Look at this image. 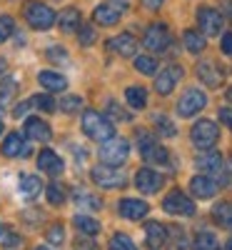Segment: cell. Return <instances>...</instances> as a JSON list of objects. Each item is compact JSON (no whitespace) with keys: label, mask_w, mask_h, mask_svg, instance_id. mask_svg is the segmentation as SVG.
I'll list each match as a JSON object with an SVG mask.
<instances>
[{"label":"cell","mask_w":232,"mask_h":250,"mask_svg":"<svg viewBox=\"0 0 232 250\" xmlns=\"http://www.w3.org/2000/svg\"><path fill=\"white\" fill-rule=\"evenodd\" d=\"M82 130H85V135L95 143H105V140L115 138V125L97 110L82 113Z\"/></svg>","instance_id":"6da1fadb"},{"label":"cell","mask_w":232,"mask_h":250,"mask_svg":"<svg viewBox=\"0 0 232 250\" xmlns=\"http://www.w3.org/2000/svg\"><path fill=\"white\" fill-rule=\"evenodd\" d=\"M23 15L28 20V25L35 28V30H48V28L55 25V20H58V15L45 3H40V0H28L25 8H23Z\"/></svg>","instance_id":"7a4b0ae2"},{"label":"cell","mask_w":232,"mask_h":250,"mask_svg":"<svg viewBox=\"0 0 232 250\" xmlns=\"http://www.w3.org/2000/svg\"><path fill=\"white\" fill-rule=\"evenodd\" d=\"M137 143H140L137 148H140V155L145 158V163H150V165H167L170 153H167L147 130H137Z\"/></svg>","instance_id":"3957f363"},{"label":"cell","mask_w":232,"mask_h":250,"mask_svg":"<svg viewBox=\"0 0 232 250\" xmlns=\"http://www.w3.org/2000/svg\"><path fill=\"white\" fill-rule=\"evenodd\" d=\"M190 138H193V145L197 150H213V145L220 138V128L213 120H197L190 130Z\"/></svg>","instance_id":"277c9868"},{"label":"cell","mask_w":232,"mask_h":250,"mask_svg":"<svg viewBox=\"0 0 232 250\" xmlns=\"http://www.w3.org/2000/svg\"><path fill=\"white\" fill-rule=\"evenodd\" d=\"M128 153H130V143L125 138H110L100 143V160L105 165H113V168L128 160Z\"/></svg>","instance_id":"5b68a950"},{"label":"cell","mask_w":232,"mask_h":250,"mask_svg":"<svg viewBox=\"0 0 232 250\" xmlns=\"http://www.w3.org/2000/svg\"><path fill=\"white\" fill-rule=\"evenodd\" d=\"M142 45L147 50H153V53H165L167 48H170V30H167V25L165 23H153L145 30Z\"/></svg>","instance_id":"8992f818"},{"label":"cell","mask_w":232,"mask_h":250,"mask_svg":"<svg viewBox=\"0 0 232 250\" xmlns=\"http://www.w3.org/2000/svg\"><path fill=\"white\" fill-rule=\"evenodd\" d=\"M205 105H207V95L202 90H197V88H190V90H185V95L177 103V115L180 118H193Z\"/></svg>","instance_id":"52a82bcc"},{"label":"cell","mask_w":232,"mask_h":250,"mask_svg":"<svg viewBox=\"0 0 232 250\" xmlns=\"http://www.w3.org/2000/svg\"><path fill=\"white\" fill-rule=\"evenodd\" d=\"M162 210L170 213V215H193V213H195V203L190 200L182 190H173V193L165 195Z\"/></svg>","instance_id":"ba28073f"},{"label":"cell","mask_w":232,"mask_h":250,"mask_svg":"<svg viewBox=\"0 0 232 250\" xmlns=\"http://www.w3.org/2000/svg\"><path fill=\"white\" fill-rule=\"evenodd\" d=\"M90 175H93L95 185H100V188H122L125 185V175L117 168H113V165H95Z\"/></svg>","instance_id":"9c48e42d"},{"label":"cell","mask_w":232,"mask_h":250,"mask_svg":"<svg viewBox=\"0 0 232 250\" xmlns=\"http://www.w3.org/2000/svg\"><path fill=\"white\" fill-rule=\"evenodd\" d=\"M195 165H197V168H200L205 175H215V178L227 180V175H225V160H222V155H220V153L205 150V155H197Z\"/></svg>","instance_id":"30bf717a"},{"label":"cell","mask_w":232,"mask_h":250,"mask_svg":"<svg viewBox=\"0 0 232 250\" xmlns=\"http://www.w3.org/2000/svg\"><path fill=\"white\" fill-rule=\"evenodd\" d=\"M197 25L202 35H220L222 30V13L215 8H200L197 10Z\"/></svg>","instance_id":"8fae6325"},{"label":"cell","mask_w":232,"mask_h":250,"mask_svg":"<svg viewBox=\"0 0 232 250\" xmlns=\"http://www.w3.org/2000/svg\"><path fill=\"white\" fill-rule=\"evenodd\" d=\"M185 75V70L180 65H165V70H160L157 80H155V90L160 95H170L175 90V85L180 83V78Z\"/></svg>","instance_id":"7c38bea8"},{"label":"cell","mask_w":232,"mask_h":250,"mask_svg":"<svg viewBox=\"0 0 232 250\" xmlns=\"http://www.w3.org/2000/svg\"><path fill=\"white\" fill-rule=\"evenodd\" d=\"M135 188L140 193H145V195H153V193H157L162 188V175L150 170V168H140L137 175H135Z\"/></svg>","instance_id":"4fadbf2b"},{"label":"cell","mask_w":232,"mask_h":250,"mask_svg":"<svg viewBox=\"0 0 232 250\" xmlns=\"http://www.w3.org/2000/svg\"><path fill=\"white\" fill-rule=\"evenodd\" d=\"M38 165H40V170L48 173V175H53V178H58L62 170H65V165H62V158H60L55 150H50V148H43V150H40V155H38Z\"/></svg>","instance_id":"5bb4252c"},{"label":"cell","mask_w":232,"mask_h":250,"mask_svg":"<svg viewBox=\"0 0 232 250\" xmlns=\"http://www.w3.org/2000/svg\"><path fill=\"white\" fill-rule=\"evenodd\" d=\"M217 188H220V183L213 178V175H195L193 180H190V190H193V195L195 198H213L215 193H217Z\"/></svg>","instance_id":"9a60e30c"},{"label":"cell","mask_w":232,"mask_h":250,"mask_svg":"<svg viewBox=\"0 0 232 250\" xmlns=\"http://www.w3.org/2000/svg\"><path fill=\"white\" fill-rule=\"evenodd\" d=\"M117 210L128 220H140V218H145L147 213H150V205H147L145 200H137V198H125V200H120Z\"/></svg>","instance_id":"2e32d148"},{"label":"cell","mask_w":232,"mask_h":250,"mask_svg":"<svg viewBox=\"0 0 232 250\" xmlns=\"http://www.w3.org/2000/svg\"><path fill=\"white\" fill-rule=\"evenodd\" d=\"M108 45H110V50H113L115 55L130 58V55H135V50H137V40H135V35H130V33H120V35H115V38L108 40Z\"/></svg>","instance_id":"e0dca14e"},{"label":"cell","mask_w":232,"mask_h":250,"mask_svg":"<svg viewBox=\"0 0 232 250\" xmlns=\"http://www.w3.org/2000/svg\"><path fill=\"white\" fill-rule=\"evenodd\" d=\"M197 78L205 83V85H210V88H220L225 73L215 65L213 60H202V62H197Z\"/></svg>","instance_id":"ac0fdd59"},{"label":"cell","mask_w":232,"mask_h":250,"mask_svg":"<svg viewBox=\"0 0 232 250\" xmlns=\"http://www.w3.org/2000/svg\"><path fill=\"white\" fill-rule=\"evenodd\" d=\"M25 135L35 143H48L53 138L50 133V125L45 120H40V118H28L25 120Z\"/></svg>","instance_id":"d6986e66"},{"label":"cell","mask_w":232,"mask_h":250,"mask_svg":"<svg viewBox=\"0 0 232 250\" xmlns=\"http://www.w3.org/2000/svg\"><path fill=\"white\" fill-rule=\"evenodd\" d=\"M120 8H115L113 3H102V5H97L95 10H93V20L97 25H115L117 20H120Z\"/></svg>","instance_id":"ffe728a7"},{"label":"cell","mask_w":232,"mask_h":250,"mask_svg":"<svg viewBox=\"0 0 232 250\" xmlns=\"http://www.w3.org/2000/svg\"><path fill=\"white\" fill-rule=\"evenodd\" d=\"M28 153H30V148L25 145V138L20 135V133L5 135V140H3V155L15 158V155H28Z\"/></svg>","instance_id":"44dd1931"},{"label":"cell","mask_w":232,"mask_h":250,"mask_svg":"<svg viewBox=\"0 0 232 250\" xmlns=\"http://www.w3.org/2000/svg\"><path fill=\"white\" fill-rule=\"evenodd\" d=\"M145 240H147V248H153V250L162 248V245L167 243V230H165V225L150 220V223L145 225Z\"/></svg>","instance_id":"7402d4cb"},{"label":"cell","mask_w":232,"mask_h":250,"mask_svg":"<svg viewBox=\"0 0 232 250\" xmlns=\"http://www.w3.org/2000/svg\"><path fill=\"white\" fill-rule=\"evenodd\" d=\"M58 25H60L62 33L80 30V28H82V15H80V10H75V8H65V10L58 15Z\"/></svg>","instance_id":"603a6c76"},{"label":"cell","mask_w":232,"mask_h":250,"mask_svg":"<svg viewBox=\"0 0 232 250\" xmlns=\"http://www.w3.org/2000/svg\"><path fill=\"white\" fill-rule=\"evenodd\" d=\"M38 83H40V85H43L45 90H50V93L65 90V85H68V80L62 78L60 73H53V70H43V73H38Z\"/></svg>","instance_id":"cb8c5ba5"},{"label":"cell","mask_w":232,"mask_h":250,"mask_svg":"<svg viewBox=\"0 0 232 250\" xmlns=\"http://www.w3.org/2000/svg\"><path fill=\"white\" fill-rule=\"evenodd\" d=\"M73 200H75V205L77 208H82V210H100L102 208V203H100V198L97 195H93V193H88V190H73Z\"/></svg>","instance_id":"d4e9b609"},{"label":"cell","mask_w":232,"mask_h":250,"mask_svg":"<svg viewBox=\"0 0 232 250\" xmlns=\"http://www.w3.org/2000/svg\"><path fill=\"white\" fill-rule=\"evenodd\" d=\"M40 178L38 175H20V183H18V188H20V195L23 198H35L38 193H40Z\"/></svg>","instance_id":"484cf974"},{"label":"cell","mask_w":232,"mask_h":250,"mask_svg":"<svg viewBox=\"0 0 232 250\" xmlns=\"http://www.w3.org/2000/svg\"><path fill=\"white\" fill-rule=\"evenodd\" d=\"M193 250H220V243H217L215 233H210V230H200V233L195 235Z\"/></svg>","instance_id":"4316f807"},{"label":"cell","mask_w":232,"mask_h":250,"mask_svg":"<svg viewBox=\"0 0 232 250\" xmlns=\"http://www.w3.org/2000/svg\"><path fill=\"white\" fill-rule=\"evenodd\" d=\"M182 43L190 53H202L205 50V35H200L197 30H185L182 33Z\"/></svg>","instance_id":"83f0119b"},{"label":"cell","mask_w":232,"mask_h":250,"mask_svg":"<svg viewBox=\"0 0 232 250\" xmlns=\"http://www.w3.org/2000/svg\"><path fill=\"white\" fill-rule=\"evenodd\" d=\"M213 218L222 228H230V230H232V203H217L213 208Z\"/></svg>","instance_id":"f1b7e54d"},{"label":"cell","mask_w":232,"mask_h":250,"mask_svg":"<svg viewBox=\"0 0 232 250\" xmlns=\"http://www.w3.org/2000/svg\"><path fill=\"white\" fill-rule=\"evenodd\" d=\"M73 223H75V228L80 233H85V235H97L100 233V223L95 220V218H88V215H75L73 218Z\"/></svg>","instance_id":"f546056e"},{"label":"cell","mask_w":232,"mask_h":250,"mask_svg":"<svg viewBox=\"0 0 232 250\" xmlns=\"http://www.w3.org/2000/svg\"><path fill=\"white\" fill-rule=\"evenodd\" d=\"M125 100H128V105H130V108L140 110V108H145V103H147V93H145V88L133 85V88L125 90Z\"/></svg>","instance_id":"4dcf8cb0"},{"label":"cell","mask_w":232,"mask_h":250,"mask_svg":"<svg viewBox=\"0 0 232 250\" xmlns=\"http://www.w3.org/2000/svg\"><path fill=\"white\" fill-rule=\"evenodd\" d=\"M135 70L142 75H155L157 73V60L153 55H140L135 58Z\"/></svg>","instance_id":"1f68e13d"},{"label":"cell","mask_w":232,"mask_h":250,"mask_svg":"<svg viewBox=\"0 0 232 250\" xmlns=\"http://www.w3.org/2000/svg\"><path fill=\"white\" fill-rule=\"evenodd\" d=\"M165 245H170V250H187V235H185L182 228H173Z\"/></svg>","instance_id":"d6a6232c"},{"label":"cell","mask_w":232,"mask_h":250,"mask_svg":"<svg viewBox=\"0 0 232 250\" xmlns=\"http://www.w3.org/2000/svg\"><path fill=\"white\" fill-rule=\"evenodd\" d=\"M45 193H48V203L50 205H62V200H65V190L60 188V183H48Z\"/></svg>","instance_id":"836d02e7"},{"label":"cell","mask_w":232,"mask_h":250,"mask_svg":"<svg viewBox=\"0 0 232 250\" xmlns=\"http://www.w3.org/2000/svg\"><path fill=\"white\" fill-rule=\"evenodd\" d=\"M110 250H137V248H135V243L125 233H115L110 238Z\"/></svg>","instance_id":"e575fe53"},{"label":"cell","mask_w":232,"mask_h":250,"mask_svg":"<svg viewBox=\"0 0 232 250\" xmlns=\"http://www.w3.org/2000/svg\"><path fill=\"white\" fill-rule=\"evenodd\" d=\"M58 105H60V110H65V113H77L80 105H82V98L80 95H68V98H62Z\"/></svg>","instance_id":"d590c367"},{"label":"cell","mask_w":232,"mask_h":250,"mask_svg":"<svg viewBox=\"0 0 232 250\" xmlns=\"http://www.w3.org/2000/svg\"><path fill=\"white\" fill-rule=\"evenodd\" d=\"M15 33V23L10 15H0V43H5V40Z\"/></svg>","instance_id":"8d00e7d4"},{"label":"cell","mask_w":232,"mask_h":250,"mask_svg":"<svg viewBox=\"0 0 232 250\" xmlns=\"http://www.w3.org/2000/svg\"><path fill=\"white\" fill-rule=\"evenodd\" d=\"M33 105H35V108H40V110H45V113H53L58 103H55V100H53L50 95H45V93H43V95L38 93V95L33 98Z\"/></svg>","instance_id":"74e56055"},{"label":"cell","mask_w":232,"mask_h":250,"mask_svg":"<svg viewBox=\"0 0 232 250\" xmlns=\"http://www.w3.org/2000/svg\"><path fill=\"white\" fill-rule=\"evenodd\" d=\"M15 88H18L15 85V78H5L3 83H0V100H3V103L10 100L15 95Z\"/></svg>","instance_id":"f35d334b"},{"label":"cell","mask_w":232,"mask_h":250,"mask_svg":"<svg viewBox=\"0 0 232 250\" xmlns=\"http://www.w3.org/2000/svg\"><path fill=\"white\" fill-rule=\"evenodd\" d=\"M77 40H80V45H93L95 43V28L93 25H82L77 30Z\"/></svg>","instance_id":"ab89813d"},{"label":"cell","mask_w":232,"mask_h":250,"mask_svg":"<svg viewBox=\"0 0 232 250\" xmlns=\"http://www.w3.org/2000/svg\"><path fill=\"white\" fill-rule=\"evenodd\" d=\"M155 123H157V133H160L162 138H173V135L177 133V130L173 128V123L167 120V118H157Z\"/></svg>","instance_id":"60d3db41"},{"label":"cell","mask_w":232,"mask_h":250,"mask_svg":"<svg viewBox=\"0 0 232 250\" xmlns=\"http://www.w3.org/2000/svg\"><path fill=\"white\" fill-rule=\"evenodd\" d=\"M62 238H65V233H62V225H53L50 230H48V243L60 245V243H62Z\"/></svg>","instance_id":"b9f144b4"},{"label":"cell","mask_w":232,"mask_h":250,"mask_svg":"<svg viewBox=\"0 0 232 250\" xmlns=\"http://www.w3.org/2000/svg\"><path fill=\"white\" fill-rule=\"evenodd\" d=\"M30 105H33V100H23V103H18V108L13 110V115H15V118H23V115L30 110Z\"/></svg>","instance_id":"7bdbcfd3"},{"label":"cell","mask_w":232,"mask_h":250,"mask_svg":"<svg viewBox=\"0 0 232 250\" xmlns=\"http://www.w3.org/2000/svg\"><path fill=\"white\" fill-rule=\"evenodd\" d=\"M108 110L113 113V118H120V120H130V113H125V110H120V108L115 105V103H110V105H108Z\"/></svg>","instance_id":"ee69618b"},{"label":"cell","mask_w":232,"mask_h":250,"mask_svg":"<svg viewBox=\"0 0 232 250\" xmlns=\"http://www.w3.org/2000/svg\"><path fill=\"white\" fill-rule=\"evenodd\" d=\"M220 48H222L225 55H232V33H225L222 35V45Z\"/></svg>","instance_id":"f6af8a7d"},{"label":"cell","mask_w":232,"mask_h":250,"mask_svg":"<svg viewBox=\"0 0 232 250\" xmlns=\"http://www.w3.org/2000/svg\"><path fill=\"white\" fill-rule=\"evenodd\" d=\"M220 120L232 130V108H220Z\"/></svg>","instance_id":"bcb514c9"},{"label":"cell","mask_w":232,"mask_h":250,"mask_svg":"<svg viewBox=\"0 0 232 250\" xmlns=\"http://www.w3.org/2000/svg\"><path fill=\"white\" fill-rule=\"evenodd\" d=\"M140 3H142V5L147 8V10H157V8H160V5L165 3V0H140Z\"/></svg>","instance_id":"7dc6e473"},{"label":"cell","mask_w":232,"mask_h":250,"mask_svg":"<svg viewBox=\"0 0 232 250\" xmlns=\"http://www.w3.org/2000/svg\"><path fill=\"white\" fill-rule=\"evenodd\" d=\"M220 3H222V13H225V18L232 20V0H220Z\"/></svg>","instance_id":"c3c4849f"},{"label":"cell","mask_w":232,"mask_h":250,"mask_svg":"<svg viewBox=\"0 0 232 250\" xmlns=\"http://www.w3.org/2000/svg\"><path fill=\"white\" fill-rule=\"evenodd\" d=\"M5 243H8V248H15V245H18V238H15V235H10Z\"/></svg>","instance_id":"681fc988"},{"label":"cell","mask_w":232,"mask_h":250,"mask_svg":"<svg viewBox=\"0 0 232 250\" xmlns=\"http://www.w3.org/2000/svg\"><path fill=\"white\" fill-rule=\"evenodd\" d=\"M225 250H232V238H230V240L225 243Z\"/></svg>","instance_id":"f907efd6"},{"label":"cell","mask_w":232,"mask_h":250,"mask_svg":"<svg viewBox=\"0 0 232 250\" xmlns=\"http://www.w3.org/2000/svg\"><path fill=\"white\" fill-rule=\"evenodd\" d=\"M35 250H50V248H48V245H38Z\"/></svg>","instance_id":"816d5d0a"},{"label":"cell","mask_w":232,"mask_h":250,"mask_svg":"<svg viewBox=\"0 0 232 250\" xmlns=\"http://www.w3.org/2000/svg\"><path fill=\"white\" fill-rule=\"evenodd\" d=\"M227 100H232V88H230V90H227Z\"/></svg>","instance_id":"f5cc1de1"},{"label":"cell","mask_w":232,"mask_h":250,"mask_svg":"<svg viewBox=\"0 0 232 250\" xmlns=\"http://www.w3.org/2000/svg\"><path fill=\"white\" fill-rule=\"evenodd\" d=\"M3 68H5V62H3V60H0V73H3Z\"/></svg>","instance_id":"db71d44e"},{"label":"cell","mask_w":232,"mask_h":250,"mask_svg":"<svg viewBox=\"0 0 232 250\" xmlns=\"http://www.w3.org/2000/svg\"><path fill=\"white\" fill-rule=\"evenodd\" d=\"M0 113H3V100H0Z\"/></svg>","instance_id":"11a10c76"},{"label":"cell","mask_w":232,"mask_h":250,"mask_svg":"<svg viewBox=\"0 0 232 250\" xmlns=\"http://www.w3.org/2000/svg\"><path fill=\"white\" fill-rule=\"evenodd\" d=\"M0 133H3V120H0Z\"/></svg>","instance_id":"9f6ffc18"},{"label":"cell","mask_w":232,"mask_h":250,"mask_svg":"<svg viewBox=\"0 0 232 250\" xmlns=\"http://www.w3.org/2000/svg\"><path fill=\"white\" fill-rule=\"evenodd\" d=\"M0 235H3V225H0Z\"/></svg>","instance_id":"6f0895ef"}]
</instances>
